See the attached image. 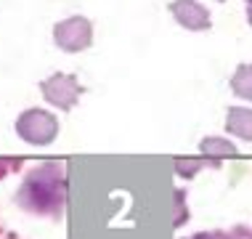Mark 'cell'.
<instances>
[{"instance_id":"5b68a950","label":"cell","mask_w":252,"mask_h":239,"mask_svg":"<svg viewBox=\"0 0 252 239\" xmlns=\"http://www.w3.org/2000/svg\"><path fill=\"white\" fill-rule=\"evenodd\" d=\"M170 13H173V19L178 22L183 30L189 32H204L210 30V22H213V16H210V11L204 8L202 3H196V0H173V3L167 5Z\"/></svg>"},{"instance_id":"9c48e42d","label":"cell","mask_w":252,"mask_h":239,"mask_svg":"<svg viewBox=\"0 0 252 239\" xmlns=\"http://www.w3.org/2000/svg\"><path fill=\"white\" fill-rule=\"evenodd\" d=\"M183 239H252V226H231V229L196 231V234L183 237Z\"/></svg>"},{"instance_id":"30bf717a","label":"cell","mask_w":252,"mask_h":239,"mask_svg":"<svg viewBox=\"0 0 252 239\" xmlns=\"http://www.w3.org/2000/svg\"><path fill=\"white\" fill-rule=\"evenodd\" d=\"M173 168H175V173H178V178L191 181L202 168H213V165H210V162L199 154V157H175V160H173Z\"/></svg>"},{"instance_id":"ba28073f","label":"cell","mask_w":252,"mask_h":239,"mask_svg":"<svg viewBox=\"0 0 252 239\" xmlns=\"http://www.w3.org/2000/svg\"><path fill=\"white\" fill-rule=\"evenodd\" d=\"M231 91L244 101H252V64H239L231 74Z\"/></svg>"},{"instance_id":"8fae6325","label":"cell","mask_w":252,"mask_h":239,"mask_svg":"<svg viewBox=\"0 0 252 239\" xmlns=\"http://www.w3.org/2000/svg\"><path fill=\"white\" fill-rule=\"evenodd\" d=\"M24 162L22 160H13V157H0V181L5 178V175L16 173V170H22Z\"/></svg>"},{"instance_id":"4fadbf2b","label":"cell","mask_w":252,"mask_h":239,"mask_svg":"<svg viewBox=\"0 0 252 239\" xmlns=\"http://www.w3.org/2000/svg\"><path fill=\"white\" fill-rule=\"evenodd\" d=\"M0 239H24L19 231H13L11 226H5L3 221H0Z\"/></svg>"},{"instance_id":"7c38bea8","label":"cell","mask_w":252,"mask_h":239,"mask_svg":"<svg viewBox=\"0 0 252 239\" xmlns=\"http://www.w3.org/2000/svg\"><path fill=\"white\" fill-rule=\"evenodd\" d=\"M175 205H178V215H175L173 226L181 229L183 221H189V207H183V191H181V189H175Z\"/></svg>"},{"instance_id":"6da1fadb","label":"cell","mask_w":252,"mask_h":239,"mask_svg":"<svg viewBox=\"0 0 252 239\" xmlns=\"http://www.w3.org/2000/svg\"><path fill=\"white\" fill-rule=\"evenodd\" d=\"M66 165L64 162H40L24 175L16 189V205L30 215L59 221L66 207Z\"/></svg>"},{"instance_id":"8992f818","label":"cell","mask_w":252,"mask_h":239,"mask_svg":"<svg viewBox=\"0 0 252 239\" xmlns=\"http://www.w3.org/2000/svg\"><path fill=\"white\" fill-rule=\"evenodd\" d=\"M199 154L210 162V165H213V170H218L223 165V160H234V157H239V149H236L228 138L210 136V138L199 141Z\"/></svg>"},{"instance_id":"2e32d148","label":"cell","mask_w":252,"mask_h":239,"mask_svg":"<svg viewBox=\"0 0 252 239\" xmlns=\"http://www.w3.org/2000/svg\"><path fill=\"white\" fill-rule=\"evenodd\" d=\"M215 3H226V0H215Z\"/></svg>"},{"instance_id":"9a60e30c","label":"cell","mask_w":252,"mask_h":239,"mask_svg":"<svg viewBox=\"0 0 252 239\" xmlns=\"http://www.w3.org/2000/svg\"><path fill=\"white\" fill-rule=\"evenodd\" d=\"M244 3H247V5H252V0H244Z\"/></svg>"},{"instance_id":"277c9868","label":"cell","mask_w":252,"mask_h":239,"mask_svg":"<svg viewBox=\"0 0 252 239\" xmlns=\"http://www.w3.org/2000/svg\"><path fill=\"white\" fill-rule=\"evenodd\" d=\"M40 93H43V99L48 101L51 106L69 112V109H74V104L80 101V96H83V85H80V80L74 77V74L56 72V74H51V77H45L43 83H40Z\"/></svg>"},{"instance_id":"3957f363","label":"cell","mask_w":252,"mask_h":239,"mask_svg":"<svg viewBox=\"0 0 252 239\" xmlns=\"http://www.w3.org/2000/svg\"><path fill=\"white\" fill-rule=\"evenodd\" d=\"M53 43L64 53L88 51L93 43V24L85 16H69L64 22L53 24Z\"/></svg>"},{"instance_id":"7a4b0ae2","label":"cell","mask_w":252,"mask_h":239,"mask_svg":"<svg viewBox=\"0 0 252 239\" xmlns=\"http://www.w3.org/2000/svg\"><path fill=\"white\" fill-rule=\"evenodd\" d=\"M59 120L56 114L45 109H24L16 117V136L30 146H48L59 136Z\"/></svg>"},{"instance_id":"52a82bcc","label":"cell","mask_w":252,"mask_h":239,"mask_svg":"<svg viewBox=\"0 0 252 239\" xmlns=\"http://www.w3.org/2000/svg\"><path fill=\"white\" fill-rule=\"evenodd\" d=\"M226 131L242 141H252V109L247 106H228Z\"/></svg>"},{"instance_id":"5bb4252c","label":"cell","mask_w":252,"mask_h":239,"mask_svg":"<svg viewBox=\"0 0 252 239\" xmlns=\"http://www.w3.org/2000/svg\"><path fill=\"white\" fill-rule=\"evenodd\" d=\"M247 22H250V27H252V5H247Z\"/></svg>"}]
</instances>
